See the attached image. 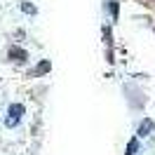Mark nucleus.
<instances>
[{"label":"nucleus","instance_id":"obj_6","mask_svg":"<svg viewBox=\"0 0 155 155\" xmlns=\"http://www.w3.org/2000/svg\"><path fill=\"white\" fill-rule=\"evenodd\" d=\"M47 71H49V61H40L35 68V73H47Z\"/></svg>","mask_w":155,"mask_h":155},{"label":"nucleus","instance_id":"obj_4","mask_svg":"<svg viewBox=\"0 0 155 155\" xmlns=\"http://www.w3.org/2000/svg\"><path fill=\"white\" fill-rule=\"evenodd\" d=\"M134 153H139V141H136V139H132V141L127 143V153H125V155H134Z\"/></svg>","mask_w":155,"mask_h":155},{"label":"nucleus","instance_id":"obj_5","mask_svg":"<svg viewBox=\"0 0 155 155\" xmlns=\"http://www.w3.org/2000/svg\"><path fill=\"white\" fill-rule=\"evenodd\" d=\"M21 10L26 12V14H35V12H38L35 7H33V5H31V2H21Z\"/></svg>","mask_w":155,"mask_h":155},{"label":"nucleus","instance_id":"obj_1","mask_svg":"<svg viewBox=\"0 0 155 155\" xmlns=\"http://www.w3.org/2000/svg\"><path fill=\"white\" fill-rule=\"evenodd\" d=\"M24 115V104H12L10 106V120H7V127H14L19 122V117Z\"/></svg>","mask_w":155,"mask_h":155},{"label":"nucleus","instance_id":"obj_2","mask_svg":"<svg viewBox=\"0 0 155 155\" xmlns=\"http://www.w3.org/2000/svg\"><path fill=\"white\" fill-rule=\"evenodd\" d=\"M7 57H10V59H14V61H26V59H28V54H26L24 49H19V47H10Z\"/></svg>","mask_w":155,"mask_h":155},{"label":"nucleus","instance_id":"obj_3","mask_svg":"<svg viewBox=\"0 0 155 155\" xmlns=\"http://www.w3.org/2000/svg\"><path fill=\"white\" fill-rule=\"evenodd\" d=\"M153 127H155V122L146 117L143 122H141V127H139V132H136V134H139V136H148L150 132H153Z\"/></svg>","mask_w":155,"mask_h":155},{"label":"nucleus","instance_id":"obj_7","mask_svg":"<svg viewBox=\"0 0 155 155\" xmlns=\"http://www.w3.org/2000/svg\"><path fill=\"white\" fill-rule=\"evenodd\" d=\"M108 7H110V12H113V17L117 19V12H120V10H117V5H115V2H108Z\"/></svg>","mask_w":155,"mask_h":155}]
</instances>
